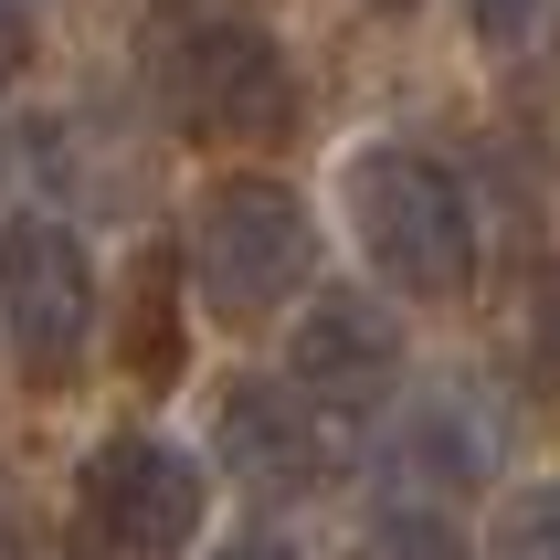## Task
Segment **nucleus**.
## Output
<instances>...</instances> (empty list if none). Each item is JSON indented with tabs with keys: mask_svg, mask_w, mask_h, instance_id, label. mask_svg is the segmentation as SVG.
Instances as JSON below:
<instances>
[{
	"mask_svg": "<svg viewBox=\"0 0 560 560\" xmlns=\"http://www.w3.org/2000/svg\"><path fill=\"white\" fill-rule=\"evenodd\" d=\"M138 85H149L159 127H180L201 149H276L296 127V63L233 0H170L138 32Z\"/></svg>",
	"mask_w": 560,
	"mask_h": 560,
	"instance_id": "obj_1",
	"label": "nucleus"
},
{
	"mask_svg": "<svg viewBox=\"0 0 560 560\" xmlns=\"http://www.w3.org/2000/svg\"><path fill=\"white\" fill-rule=\"evenodd\" d=\"M339 190H349V244L392 296L455 307L476 285V201L444 159H423L412 138H371V149H349Z\"/></svg>",
	"mask_w": 560,
	"mask_h": 560,
	"instance_id": "obj_2",
	"label": "nucleus"
},
{
	"mask_svg": "<svg viewBox=\"0 0 560 560\" xmlns=\"http://www.w3.org/2000/svg\"><path fill=\"white\" fill-rule=\"evenodd\" d=\"M180 254H190L201 307H212L222 328H254V317L296 307V296L317 285V212L285 180H254V170H244V180L201 190Z\"/></svg>",
	"mask_w": 560,
	"mask_h": 560,
	"instance_id": "obj_3",
	"label": "nucleus"
},
{
	"mask_svg": "<svg viewBox=\"0 0 560 560\" xmlns=\"http://www.w3.org/2000/svg\"><path fill=\"white\" fill-rule=\"evenodd\" d=\"M212 518V466L170 434H106L74 466V550L85 560H180Z\"/></svg>",
	"mask_w": 560,
	"mask_h": 560,
	"instance_id": "obj_4",
	"label": "nucleus"
},
{
	"mask_svg": "<svg viewBox=\"0 0 560 560\" xmlns=\"http://www.w3.org/2000/svg\"><path fill=\"white\" fill-rule=\"evenodd\" d=\"M0 328H11V360H22L32 392L85 381V349H95V265H85V244H74L54 212H32V201L0 222Z\"/></svg>",
	"mask_w": 560,
	"mask_h": 560,
	"instance_id": "obj_5",
	"label": "nucleus"
},
{
	"mask_svg": "<svg viewBox=\"0 0 560 560\" xmlns=\"http://www.w3.org/2000/svg\"><path fill=\"white\" fill-rule=\"evenodd\" d=\"M328 423L339 412L307 402L296 381H222L212 402V466L244 487L254 508H296L328 487Z\"/></svg>",
	"mask_w": 560,
	"mask_h": 560,
	"instance_id": "obj_6",
	"label": "nucleus"
},
{
	"mask_svg": "<svg viewBox=\"0 0 560 560\" xmlns=\"http://www.w3.org/2000/svg\"><path fill=\"white\" fill-rule=\"evenodd\" d=\"M285 381L307 402H328L339 423H371L402 392V317L371 285H317L296 307V339H285Z\"/></svg>",
	"mask_w": 560,
	"mask_h": 560,
	"instance_id": "obj_7",
	"label": "nucleus"
},
{
	"mask_svg": "<svg viewBox=\"0 0 560 560\" xmlns=\"http://www.w3.org/2000/svg\"><path fill=\"white\" fill-rule=\"evenodd\" d=\"M381 466H392L402 498H466V487H487L498 476V412H487V392L476 381H423L402 402V423H392V444H381Z\"/></svg>",
	"mask_w": 560,
	"mask_h": 560,
	"instance_id": "obj_8",
	"label": "nucleus"
},
{
	"mask_svg": "<svg viewBox=\"0 0 560 560\" xmlns=\"http://www.w3.org/2000/svg\"><path fill=\"white\" fill-rule=\"evenodd\" d=\"M180 276L190 254L149 244L138 265H127V307H117V360L138 381H180Z\"/></svg>",
	"mask_w": 560,
	"mask_h": 560,
	"instance_id": "obj_9",
	"label": "nucleus"
},
{
	"mask_svg": "<svg viewBox=\"0 0 560 560\" xmlns=\"http://www.w3.org/2000/svg\"><path fill=\"white\" fill-rule=\"evenodd\" d=\"M487 560H560V476H529V487H508V498H498Z\"/></svg>",
	"mask_w": 560,
	"mask_h": 560,
	"instance_id": "obj_10",
	"label": "nucleus"
},
{
	"mask_svg": "<svg viewBox=\"0 0 560 560\" xmlns=\"http://www.w3.org/2000/svg\"><path fill=\"white\" fill-rule=\"evenodd\" d=\"M360 560H466V539H455V518H434V498H423V508H392V518H371Z\"/></svg>",
	"mask_w": 560,
	"mask_h": 560,
	"instance_id": "obj_11",
	"label": "nucleus"
},
{
	"mask_svg": "<svg viewBox=\"0 0 560 560\" xmlns=\"http://www.w3.org/2000/svg\"><path fill=\"white\" fill-rule=\"evenodd\" d=\"M539 11H550V0H466V32L487 43V54H518V43L539 32Z\"/></svg>",
	"mask_w": 560,
	"mask_h": 560,
	"instance_id": "obj_12",
	"label": "nucleus"
},
{
	"mask_svg": "<svg viewBox=\"0 0 560 560\" xmlns=\"http://www.w3.org/2000/svg\"><path fill=\"white\" fill-rule=\"evenodd\" d=\"M529 371L560 392V265H539V285H529Z\"/></svg>",
	"mask_w": 560,
	"mask_h": 560,
	"instance_id": "obj_13",
	"label": "nucleus"
},
{
	"mask_svg": "<svg viewBox=\"0 0 560 560\" xmlns=\"http://www.w3.org/2000/svg\"><path fill=\"white\" fill-rule=\"evenodd\" d=\"M212 560H307V550H296V539H276V529H244V539H222Z\"/></svg>",
	"mask_w": 560,
	"mask_h": 560,
	"instance_id": "obj_14",
	"label": "nucleus"
},
{
	"mask_svg": "<svg viewBox=\"0 0 560 560\" xmlns=\"http://www.w3.org/2000/svg\"><path fill=\"white\" fill-rule=\"evenodd\" d=\"M11 11H22V22H32V11H54V0H11Z\"/></svg>",
	"mask_w": 560,
	"mask_h": 560,
	"instance_id": "obj_15",
	"label": "nucleus"
},
{
	"mask_svg": "<svg viewBox=\"0 0 560 560\" xmlns=\"http://www.w3.org/2000/svg\"><path fill=\"white\" fill-rule=\"evenodd\" d=\"M371 11H402V0H371Z\"/></svg>",
	"mask_w": 560,
	"mask_h": 560,
	"instance_id": "obj_16",
	"label": "nucleus"
}]
</instances>
